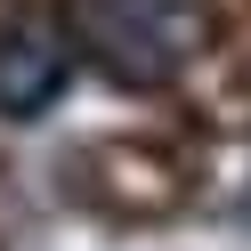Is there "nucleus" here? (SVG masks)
Returning <instances> with one entry per match:
<instances>
[{"label": "nucleus", "instance_id": "1", "mask_svg": "<svg viewBox=\"0 0 251 251\" xmlns=\"http://www.w3.org/2000/svg\"><path fill=\"white\" fill-rule=\"evenodd\" d=\"M73 49L98 57V73L130 89H162L186 73V57L202 49V8L195 0H65Z\"/></svg>", "mask_w": 251, "mask_h": 251}, {"label": "nucleus", "instance_id": "2", "mask_svg": "<svg viewBox=\"0 0 251 251\" xmlns=\"http://www.w3.org/2000/svg\"><path fill=\"white\" fill-rule=\"evenodd\" d=\"M65 73H73V57H65L57 33H41V25L0 33V114H17V122L49 114V98L65 89Z\"/></svg>", "mask_w": 251, "mask_h": 251}]
</instances>
